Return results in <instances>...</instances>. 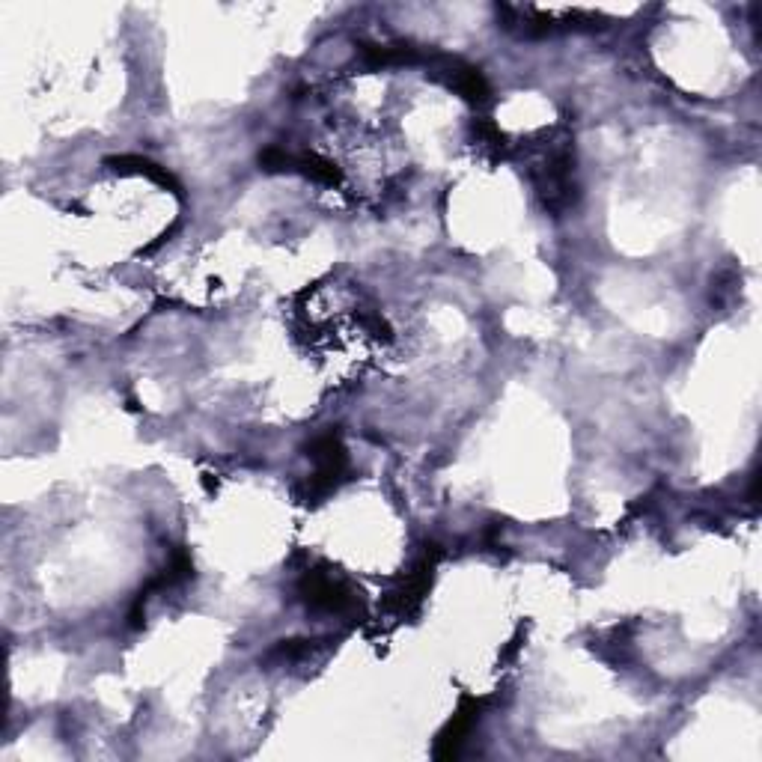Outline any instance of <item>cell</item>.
I'll return each instance as SVG.
<instances>
[{"instance_id": "cell-1", "label": "cell", "mask_w": 762, "mask_h": 762, "mask_svg": "<svg viewBox=\"0 0 762 762\" xmlns=\"http://www.w3.org/2000/svg\"><path fill=\"white\" fill-rule=\"evenodd\" d=\"M307 456L316 462V474L307 483V501H322L325 495H331L343 483V477L349 471V456H346V447H343L340 435H334V432L319 435L307 447Z\"/></svg>"}, {"instance_id": "cell-3", "label": "cell", "mask_w": 762, "mask_h": 762, "mask_svg": "<svg viewBox=\"0 0 762 762\" xmlns=\"http://www.w3.org/2000/svg\"><path fill=\"white\" fill-rule=\"evenodd\" d=\"M435 563H438V545H432V551L423 554V560L414 566V572L390 593V599H387L390 611H396V614H411V611H417V605H420L423 596L429 593Z\"/></svg>"}, {"instance_id": "cell-9", "label": "cell", "mask_w": 762, "mask_h": 762, "mask_svg": "<svg viewBox=\"0 0 762 762\" xmlns=\"http://www.w3.org/2000/svg\"><path fill=\"white\" fill-rule=\"evenodd\" d=\"M259 164H262V170H268V173H277V170H295V158H292V155H286V152H283V149H277V146H271V149L259 152Z\"/></svg>"}, {"instance_id": "cell-8", "label": "cell", "mask_w": 762, "mask_h": 762, "mask_svg": "<svg viewBox=\"0 0 762 762\" xmlns=\"http://www.w3.org/2000/svg\"><path fill=\"white\" fill-rule=\"evenodd\" d=\"M313 652V640H283L271 649V658H280V661H295V658H304Z\"/></svg>"}, {"instance_id": "cell-6", "label": "cell", "mask_w": 762, "mask_h": 762, "mask_svg": "<svg viewBox=\"0 0 762 762\" xmlns=\"http://www.w3.org/2000/svg\"><path fill=\"white\" fill-rule=\"evenodd\" d=\"M361 57L373 66V69H384V66H411L420 63V51L411 45H361Z\"/></svg>"}, {"instance_id": "cell-4", "label": "cell", "mask_w": 762, "mask_h": 762, "mask_svg": "<svg viewBox=\"0 0 762 762\" xmlns=\"http://www.w3.org/2000/svg\"><path fill=\"white\" fill-rule=\"evenodd\" d=\"M480 706H483V703L474 700V697H465V700L459 703V709L453 712V718L444 724V730H441L438 739H435V760H453V757L462 751L468 733L474 730V724H477V718H480Z\"/></svg>"}, {"instance_id": "cell-5", "label": "cell", "mask_w": 762, "mask_h": 762, "mask_svg": "<svg viewBox=\"0 0 762 762\" xmlns=\"http://www.w3.org/2000/svg\"><path fill=\"white\" fill-rule=\"evenodd\" d=\"M444 72H447V84H450L462 99H468V102H474V105H483V102L489 99V81L483 78L480 69L453 60Z\"/></svg>"}, {"instance_id": "cell-2", "label": "cell", "mask_w": 762, "mask_h": 762, "mask_svg": "<svg viewBox=\"0 0 762 762\" xmlns=\"http://www.w3.org/2000/svg\"><path fill=\"white\" fill-rule=\"evenodd\" d=\"M298 593L316 611L346 614V611L355 608V590L346 581H340V578H334L331 572H322V569L304 572V578L298 581Z\"/></svg>"}, {"instance_id": "cell-7", "label": "cell", "mask_w": 762, "mask_h": 762, "mask_svg": "<svg viewBox=\"0 0 762 762\" xmlns=\"http://www.w3.org/2000/svg\"><path fill=\"white\" fill-rule=\"evenodd\" d=\"M295 170H301L304 176H310V179H316V182H322V185H340V182H343V173L337 170V164H331L328 158L313 155V152L295 158Z\"/></svg>"}]
</instances>
